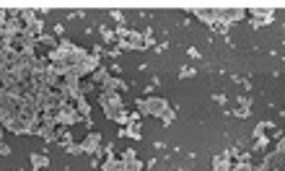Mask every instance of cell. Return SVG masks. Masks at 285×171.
<instances>
[{"mask_svg": "<svg viewBox=\"0 0 285 171\" xmlns=\"http://www.w3.org/2000/svg\"><path fill=\"white\" fill-rule=\"evenodd\" d=\"M213 166H215V171H231V163H228L226 156H218V158L213 161Z\"/></svg>", "mask_w": 285, "mask_h": 171, "instance_id": "5", "label": "cell"}, {"mask_svg": "<svg viewBox=\"0 0 285 171\" xmlns=\"http://www.w3.org/2000/svg\"><path fill=\"white\" fill-rule=\"evenodd\" d=\"M101 171H125V161H117L114 156H109L106 163L101 166Z\"/></svg>", "mask_w": 285, "mask_h": 171, "instance_id": "3", "label": "cell"}, {"mask_svg": "<svg viewBox=\"0 0 285 171\" xmlns=\"http://www.w3.org/2000/svg\"><path fill=\"white\" fill-rule=\"evenodd\" d=\"M138 106H140V112L143 114H153V117H161V119H166V122H171V106H169V101H164V99H140L138 101Z\"/></svg>", "mask_w": 285, "mask_h": 171, "instance_id": "1", "label": "cell"}, {"mask_svg": "<svg viewBox=\"0 0 285 171\" xmlns=\"http://www.w3.org/2000/svg\"><path fill=\"white\" fill-rule=\"evenodd\" d=\"M101 106L106 109V117L125 122V114H119V109H122V99H119L114 91H104V94H101Z\"/></svg>", "mask_w": 285, "mask_h": 171, "instance_id": "2", "label": "cell"}, {"mask_svg": "<svg viewBox=\"0 0 285 171\" xmlns=\"http://www.w3.org/2000/svg\"><path fill=\"white\" fill-rule=\"evenodd\" d=\"M99 143H101V135H99V133H91L83 143H80V151H94Z\"/></svg>", "mask_w": 285, "mask_h": 171, "instance_id": "4", "label": "cell"}, {"mask_svg": "<svg viewBox=\"0 0 285 171\" xmlns=\"http://www.w3.org/2000/svg\"><path fill=\"white\" fill-rule=\"evenodd\" d=\"M31 163H34V168L39 171V168H45V166H47L50 161H47L45 156H36V153H34V156H31Z\"/></svg>", "mask_w": 285, "mask_h": 171, "instance_id": "6", "label": "cell"}]
</instances>
